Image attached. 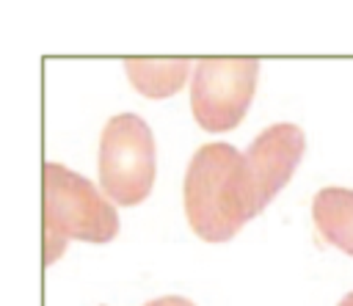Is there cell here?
<instances>
[{
    "label": "cell",
    "mask_w": 353,
    "mask_h": 306,
    "mask_svg": "<svg viewBox=\"0 0 353 306\" xmlns=\"http://www.w3.org/2000/svg\"><path fill=\"white\" fill-rule=\"evenodd\" d=\"M182 201L193 234L207 243L232 240L262 212L243 152L223 141L204 143L193 152L185 171Z\"/></svg>",
    "instance_id": "obj_1"
},
{
    "label": "cell",
    "mask_w": 353,
    "mask_h": 306,
    "mask_svg": "<svg viewBox=\"0 0 353 306\" xmlns=\"http://www.w3.org/2000/svg\"><path fill=\"white\" fill-rule=\"evenodd\" d=\"M119 234L116 207L83 174L44 163V259L58 262L69 240L110 243Z\"/></svg>",
    "instance_id": "obj_2"
},
{
    "label": "cell",
    "mask_w": 353,
    "mask_h": 306,
    "mask_svg": "<svg viewBox=\"0 0 353 306\" xmlns=\"http://www.w3.org/2000/svg\"><path fill=\"white\" fill-rule=\"evenodd\" d=\"M157 174L154 135L135 113L108 119L99 135V185L113 207H135L152 193Z\"/></svg>",
    "instance_id": "obj_3"
},
{
    "label": "cell",
    "mask_w": 353,
    "mask_h": 306,
    "mask_svg": "<svg viewBox=\"0 0 353 306\" xmlns=\"http://www.w3.org/2000/svg\"><path fill=\"white\" fill-rule=\"evenodd\" d=\"M259 61L254 58H204L193 69L190 110L201 130H234L256 91Z\"/></svg>",
    "instance_id": "obj_4"
},
{
    "label": "cell",
    "mask_w": 353,
    "mask_h": 306,
    "mask_svg": "<svg viewBox=\"0 0 353 306\" xmlns=\"http://www.w3.org/2000/svg\"><path fill=\"white\" fill-rule=\"evenodd\" d=\"M303 149H306L303 130L284 121V124H273V127L262 130L251 141V146L243 152L262 210L292 179V174L303 157Z\"/></svg>",
    "instance_id": "obj_5"
},
{
    "label": "cell",
    "mask_w": 353,
    "mask_h": 306,
    "mask_svg": "<svg viewBox=\"0 0 353 306\" xmlns=\"http://www.w3.org/2000/svg\"><path fill=\"white\" fill-rule=\"evenodd\" d=\"M312 218L325 243L353 256V190L323 187L312 201Z\"/></svg>",
    "instance_id": "obj_6"
},
{
    "label": "cell",
    "mask_w": 353,
    "mask_h": 306,
    "mask_svg": "<svg viewBox=\"0 0 353 306\" xmlns=\"http://www.w3.org/2000/svg\"><path fill=\"white\" fill-rule=\"evenodd\" d=\"M124 72L138 94H143L149 99H163V96L176 94L185 85V80L190 74V61H185V58H171V61L127 58Z\"/></svg>",
    "instance_id": "obj_7"
},
{
    "label": "cell",
    "mask_w": 353,
    "mask_h": 306,
    "mask_svg": "<svg viewBox=\"0 0 353 306\" xmlns=\"http://www.w3.org/2000/svg\"><path fill=\"white\" fill-rule=\"evenodd\" d=\"M143 306H196V303L182 298V295H163V298H154V300H149Z\"/></svg>",
    "instance_id": "obj_8"
},
{
    "label": "cell",
    "mask_w": 353,
    "mask_h": 306,
    "mask_svg": "<svg viewBox=\"0 0 353 306\" xmlns=\"http://www.w3.org/2000/svg\"><path fill=\"white\" fill-rule=\"evenodd\" d=\"M336 306H353V292H347V295H345V298H342Z\"/></svg>",
    "instance_id": "obj_9"
}]
</instances>
